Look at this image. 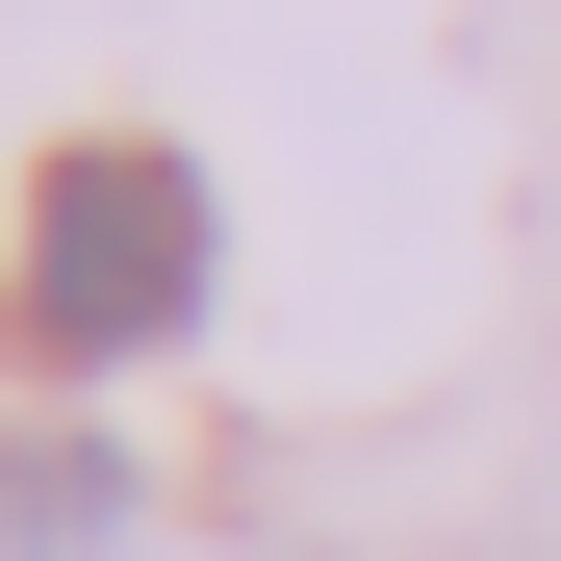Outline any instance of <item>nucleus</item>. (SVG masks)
I'll return each mask as SVG.
<instances>
[{"label":"nucleus","instance_id":"f03ea898","mask_svg":"<svg viewBox=\"0 0 561 561\" xmlns=\"http://www.w3.org/2000/svg\"><path fill=\"white\" fill-rule=\"evenodd\" d=\"M77 536H128V459L103 434H0V561H77Z\"/></svg>","mask_w":561,"mask_h":561},{"label":"nucleus","instance_id":"f257e3e1","mask_svg":"<svg viewBox=\"0 0 561 561\" xmlns=\"http://www.w3.org/2000/svg\"><path fill=\"white\" fill-rule=\"evenodd\" d=\"M205 280H230L205 153H153V128L26 153V230H0V332H26V383H128L153 332H205Z\"/></svg>","mask_w":561,"mask_h":561}]
</instances>
